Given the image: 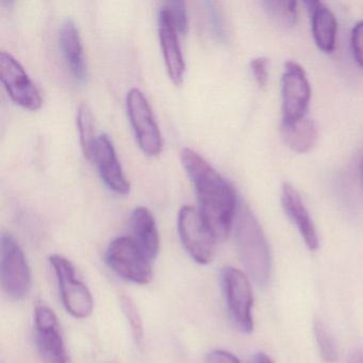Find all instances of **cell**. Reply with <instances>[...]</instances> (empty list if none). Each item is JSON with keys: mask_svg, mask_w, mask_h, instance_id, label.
<instances>
[{"mask_svg": "<svg viewBox=\"0 0 363 363\" xmlns=\"http://www.w3.org/2000/svg\"><path fill=\"white\" fill-rule=\"evenodd\" d=\"M180 159L196 191L203 220L216 240L224 241L235 225L239 207L235 189L199 152L184 148Z\"/></svg>", "mask_w": 363, "mask_h": 363, "instance_id": "cell-1", "label": "cell"}, {"mask_svg": "<svg viewBox=\"0 0 363 363\" xmlns=\"http://www.w3.org/2000/svg\"><path fill=\"white\" fill-rule=\"evenodd\" d=\"M235 233L242 264L259 286H267L272 269L269 244L258 220L244 203L238 207Z\"/></svg>", "mask_w": 363, "mask_h": 363, "instance_id": "cell-2", "label": "cell"}, {"mask_svg": "<svg viewBox=\"0 0 363 363\" xmlns=\"http://www.w3.org/2000/svg\"><path fill=\"white\" fill-rule=\"evenodd\" d=\"M0 280L10 298L20 301L30 292L31 269L20 244L9 233L0 239Z\"/></svg>", "mask_w": 363, "mask_h": 363, "instance_id": "cell-3", "label": "cell"}, {"mask_svg": "<svg viewBox=\"0 0 363 363\" xmlns=\"http://www.w3.org/2000/svg\"><path fill=\"white\" fill-rule=\"evenodd\" d=\"M50 262L54 269L61 299L67 311L75 318H89L94 309V301L88 286L78 278L73 263L60 255H52Z\"/></svg>", "mask_w": 363, "mask_h": 363, "instance_id": "cell-4", "label": "cell"}, {"mask_svg": "<svg viewBox=\"0 0 363 363\" xmlns=\"http://www.w3.org/2000/svg\"><path fill=\"white\" fill-rule=\"evenodd\" d=\"M106 262L127 281L147 284L152 279V261L142 252L131 237H118L108 246Z\"/></svg>", "mask_w": 363, "mask_h": 363, "instance_id": "cell-5", "label": "cell"}, {"mask_svg": "<svg viewBox=\"0 0 363 363\" xmlns=\"http://www.w3.org/2000/svg\"><path fill=\"white\" fill-rule=\"evenodd\" d=\"M178 233L191 258L201 265L213 260L218 240L210 230L199 210L184 206L178 214Z\"/></svg>", "mask_w": 363, "mask_h": 363, "instance_id": "cell-6", "label": "cell"}, {"mask_svg": "<svg viewBox=\"0 0 363 363\" xmlns=\"http://www.w3.org/2000/svg\"><path fill=\"white\" fill-rule=\"evenodd\" d=\"M126 109L140 150L146 156H158L162 150V135L147 99L139 89L127 93Z\"/></svg>", "mask_w": 363, "mask_h": 363, "instance_id": "cell-7", "label": "cell"}, {"mask_svg": "<svg viewBox=\"0 0 363 363\" xmlns=\"http://www.w3.org/2000/svg\"><path fill=\"white\" fill-rule=\"evenodd\" d=\"M220 284L233 325L242 333H252L254 320L252 315V292L250 280L240 269L227 267L220 273Z\"/></svg>", "mask_w": 363, "mask_h": 363, "instance_id": "cell-8", "label": "cell"}, {"mask_svg": "<svg viewBox=\"0 0 363 363\" xmlns=\"http://www.w3.org/2000/svg\"><path fill=\"white\" fill-rule=\"evenodd\" d=\"M282 123L306 118L311 99V86L303 67L289 61L281 79Z\"/></svg>", "mask_w": 363, "mask_h": 363, "instance_id": "cell-9", "label": "cell"}, {"mask_svg": "<svg viewBox=\"0 0 363 363\" xmlns=\"http://www.w3.org/2000/svg\"><path fill=\"white\" fill-rule=\"evenodd\" d=\"M0 79L14 104L30 111L41 108L40 91L23 65L6 52H0Z\"/></svg>", "mask_w": 363, "mask_h": 363, "instance_id": "cell-10", "label": "cell"}, {"mask_svg": "<svg viewBox=\"0 0 363 363\" xmlns=\"http://www.w3.org/2000/svg\"><path fill=\"white\" fill-rule=\"evenodd\" d=\"M35 343L46 363H69V356L55 312L40 305L35 311Z\"/></svg>", "mask_w": 363, "mask_h": 363, "instance_id": "cell-11", "label": "cell"}, {"mask_svg": "<svg viewBox=\"0 0 363 363\" xmlns=\"http://www.w3.org/2000/svg\"><path fill=\"white\" fill-rule=\"evenodd\" d=\"M158 35L167 75L176 86H182L186 73V63L178 40V31L167 7L158 14Z\"/></svg>", "mask_w": 363, "mask_h": 363, "instance_id": "cell-12", "label": "cell"}, {"mask_svg": "<svg viewBox=\"0 0 363 363\" xmlns=\"http://www.w3.org/2000/svg\"><path fill=\"white\" fill-rule=\"evenodd\" d=\"M93 161L99 169V176L109 190L116 194L126 195L130 191V184L125 177L113 143L109 135L97 138Z\"/></svg>", "mask_w": 363, "mask_h": 363, "instance_id": "cell-13", "label": "cell"}, {"mask_svg": "<svg viewBox=\"0 0 363 363\" xmlns=\"http://www.w3.org/2000/svg\"><path fill=\"white\" fill-rule=\"evenodd\" d=\"M281 203L284 212L298 229L308 248L310 250H318L320 243L313 220L303 205L301 195L290 184L282 186Z\"/></svg>", "mask_w": 363, "mask_h": 363, "instance_id": "cell-14", "label": "cell"}, {"mask_svg": "<svg viewBox=\"0 0 363 363\" xmlns=\"http://www.w3.org/2000/svg\"><path fill=\"white\" fill-rule=\"evenodd\" d=\"M59 45L65 63L78 82L86 79V63L82 38L75 22L67 18L59 28Z\"/></svg>", "mask_w": 363, "mask_h": 363, "instance_id": "cell-15", "label": "cell"}, {"mask_svg": "<svg viewBox=\"0 0 363 363\" xmlns=\"http://www.w3.org/2000/svg\"><path fill=\"white\" fill-rule=\"evenodd\" d=\"M130 226L138 247L150 261L155 260L160 252V238L152 212L145 207L135 208L131 214Z\"/></svg>", "mask_w": 363, "mask_h": 363, "instance_id": "cell-16", "label": "cell"}, {"mask_svg": "<svg viewBox=\"0 0 363 363\" xmlns=\"http://www.w3.org/2000/svg\"><path fill=\"white\" fill-rule=\"evenodd\" d=\"M306 6L311 18L312 35L322 52L331 54L337 41V20L333 12L320 1H307Z\"/></svg>", "mask_w": 363, "mask_h": 363, "instance_id": "cell-17", "label": "cell"}, {"mask_svg": "<svg viewBox=\"0 0 363 363\" xmlns=\"http://www.w3.org/2000/svg\"><path fill=\"white\" fill-rule=\"evenodd\" d=\"M281 135L290 150L298 154L310 152L318 141L315 124L308 118L293 123H282Z\"/></svg>", "mask_w": 363, "mask_h": 363, "instance_id": "cell-18", "label": "cell"}, {"mask_svg": "<svg viewBox=\"0 0 363 363\" xmlns=\"http://www.w3.org/2000/svg\"><path fill=\"white\" fill-rule=\"evenodd\" d=\"M77 127L82 152L89 161H93L97 138H95L94 118L86 104H82L78 108Z\"/></svg>", "mask_w": 363, "mask_h": 363, "instance_id": "cell-19", "label": "cell"}, {"mask_svg": "<svg viewBox=\"0 0 363 363\" xmlns=\"http://www.w3.org/2000/svg\"><path fill=\"white\" fill-rule=\"evenodd\" d=\"M265 11L277 24L293 27L297 22V3L288 0H269L262 3Z\"/></svg>", "mask_w": 363, "mask_h": 363, "instance_id": "cell-20", "label": "cell"}, {"mask_svg": "<svg viewBox=\"0 0 363 363\" xmlns=\"http://www.w3.org/2000/svg\"><path fill=\"white\" fill-rule=\"evenodd\" d=\"M314 335L316 343L320 348V354L327 362H335L337 359V350H335V341L331 337L327 327L320 320H315L313 323Z\"/></svg>", "mask_w": 363, "mask_h": 363, "instance_id": "cell-21", "label": "cell"}, {"mask_svg": "<svg viewBox=\"0 0 363 363\" xmlns=\"http://www.w3.org/2000/svg\"><path fill=\"white\" fill-rule=\"evenodd\" d=\"M121 305H122L123 312L128 320L130 326L131 333L138 344L141 343L143 340L144 329L143 322H142L141 315H140L138 308L135 307L133 301L129 297L123 296L121 298Z\"/></svg>", "mask_w": 363, "mask_h": 363, "instance_id": "cell-22", "label": "cell"}, {"mask_svg": "<svg viewBox=\"0 0 363 363\" xmlns=\"http://www.w3.org/2000/svg\"><path fill=\"white\" fill-rule=\"evenodd\" d=\"M165 7L169 9L171 13L172 20H173L174 25L177 29L178 33L184 35L188 29V16H186V3L176 0V1H169L165 5Z\"/></svg>", "mask_w": 363, "mask_h": 363, "instance_id": "cell-23", "label": "cell"}, {"mask_svg": "<svg viewBox=\"0 0 363 363\" xmlns=\"http://www.w3.org/2000/svg\"><path fill=\"white\" fill-rule=\"evenodd\" d=\"M350 43L354 60L363 69V22L358 23L352 29Z\"/></svg>", "mask_w": 363, "mask_h": 363, "instance_id": "cell-24", "label": "cell"}, {"mask_svg": "<svg viewBox=\"0 0 363 363\" xmlns=\"http://www.w3.org/2000/svg\"><path fill=\"white\" fill-rule=\"evenodd\" d=\"M267 65L269 61L267 58H256L250 62V69L255 80L260 88H265L267 80H269V73H267Z\"/></svg>", "mask_w": 363, "mask_h": 363, "instance_id": "cell-25", "label": "cell"}, {"mask_svg": "<svg viewBox=\"0 0 363 363\" xmlns=\"http://www.w3.org/2000/svg\"><path fill=\"white\" fill-rule=\"evenodd\" d=\"M207 363H241L239 359L226 350H216L210 352L207 357Z\"/></svg>", "mask_w": 363, "mask_h": 363, "instance_id": "cell-26", "label": "cell"}, {"mask_svg": "<svg viewBox=\"0 0 363 363\" xmlns=\"http://www.w3.org/2000/svg\"><path fill=\"white\" fill-rule=\"evenodd\" d=\"M207 5L209 6L208 9H209L210 12V20H211L212 27H213L214 31L218 35H220V33H223V26L222 23H220V12L216 10V4L207 3Z\"/></svg>", "mask_w": 363, "mask_h": 363, "instance_id": "cell-27", "label": "cell"}, {"mask_svg": "<svg viewBox=\"0 0 363 363\" xmlns=\"http://www.w3.org/2000/svg\"><path fill=\"white\" fill-rule=\"evenodd\" d=\"M252 363H274L272 361V359L269 358L267 354H265L264 352H258V354H255L254 358H252Z\"/></svg>", "mask_w": 363, "mask_h": 363, "instance_id": "cell-28", "label": "cell"}, {"mask_svg": "<svg viewBox=\"0 0 363 363\" xmlns=\"http://www.w3.org/2000/svg\"><path fill=\"white\" fill-rule=\"evenodd\" d=\"M348 363H363V352H354L350 356Z\"/></svg>", "mask_w": 363, "mask_h": 363, "instance_id": "cell-29", "label": "cell"}]
</instances>
